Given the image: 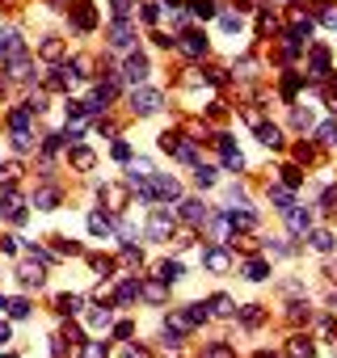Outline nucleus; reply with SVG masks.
<instances>
[{"label": "nucleus", "mask_w": 337, "mask_h": 358, "mask_svg": "<svg viewBox=\"0 0 337 358\" xmlns=\"http://www.w3.org/2000/svg\"><path fill=\"white\" fill-rule=\"evenodd\" d=\"M173 232H178V211H164V207H156V211L148 215V228H143V236H148L152 245H168V241H173Z\"/></svg>", "instance_id": "f257e3e1"}, {"label": "nucleus", "mask_w": 337, "mask_h": 358, "mask_svg": "<svg viewBox=\"0 0 337 358\" xmlns=\"http://www.w3.org/2000/svg\"><path fill=\"white\" fill-rule=\"evenodd\" d=\"M26 211H30V199L22 190H0V215H5L13 228L26 224Z\"/></svg>", "instance_id": "f03ea898"}, {"label": "nucleus", "mask_w": 337, "mask_h": 358, "mask_svg": "<svg viewBox=\"0 0 337 358\" xmlns=\"http://www.w3.org/2000/svg\"><path fill=\"white\" fill-rule=\"evenodd\" d=\"M17 282H22V291H43L47 287V266H38V262H22L17 266Z\"/></svg>", "instance_id": "7ed1b4c3"}, {"label": "nucleus", "mask_w": 337, "mask_h": 358, "mask_svg": "<svg viewBox=\"0 0 337 358\" xmlns=\"http://www.w3.org/2000/svg\"><path fill=\"white\" fill-rule=\"evenodd\" d=\"M131 106H135V114H156V110L164 106V93H160V89H148V85H139V89L131 93Z\"/></svg>", "instance_id": "20e7f679"}, {"label": "nucleus", "mask_w": 337, "mask_h": 358, "mask_svg": "<svg viewBox=\"0 0 337 358\" xmlns=\"http://www.w3.org/2000/svg\"><path fill=\"white\" fill-rule=\"evenodd\" d=\"M178 220H186L190 228H199V232H203V224L211 220V211H207V203H203V199H186V203H178Z\"/></svg>", "instance_id": "39448f33"}, {"label": "nucleus", "mask_w": 337, "mask_h": 358, "mask_svg": "<svg viewBox=\"0 0 337 358\" xmlns=\"http://www.w3.org/2000/svg\"><path fill=\"white\" fill-rule=\"evenodd\" d=\"M152 186H156V199H160V203H182V182H178V177L156 173V177H152Z\"/></svg>", "instance_id": "423d86ee"}, {"label": "nucleus", "mask_w": 337, "mask_h": 358, "mask_svg": "<svg viewBox=\"0 0 337 358\" xmlns=\"http://www.w3.org/2000/svg\"><path fill=\"white\" fill-rule=\"evenodd\" d=\"M59 203H64V194L55 186H34V194H30V207L34 211H55Z\"/></svg>", "instance_id": "0eeeda50"}, {"label": "nucleus", "mask_w": 337, "mask_h": 358, "mask_svg": "<svg viewBox=\"0 0 337 358\" xmlns=\"http://www.w3.org/2000/svg\"><path fill=\"white\" fill-rule=\"evenodd\" d=\"M85 224H89V236H101V241L114 236V215H110V211H89Z\"/></svg>", "instance_id": "6e6552de"}, {"label": "nucleus", "mask_w": 337, "mask_h": 358, "mask_svg": "<svg viewBox=\"0 0 337 358\" xmlns=\"http://www.w3.org/2000/svg\"><path fill=\"white\" fill-rule=\"evenodd\" d=\"M203 266H207L211 274H228V270H232V262H228V249H224V245H211V249L203 253Z\"/></svg>", "instance_id": "1a4fd4ad"}, {"label": "nucleus", "mask_w": 337, "mask_h": 358, "mask_svg": "<svg viewBox=\"0 0 337 358\" xmlns=\"http://www.w3.org/2000/svg\"><path fill=\"white\" fill-rule=\"evenodd\" d=\"M114 291H118V295H114V303H122V308H127V303H135V299L143 295V282H139V278H118V287H114Z\"/></svg>", "instance_id": "9d476101"}, {"label": "nucleus", "mask_w": 337, "mask_h": 358, "mask_svg": "<svg viewBox=\"0 0 337 358\" xmlns=\"http://www.w3.org/2000/svg\"><path fill=\"white\" fill-rule=\"evenodd\" d=\"M139 299L152 303V308H164V303H168V282H160V278L143 282V295H139Z\"/></svg>", "instance_id": "9b49d317"}, {"label": "nucleus", "mask_w": 337, "mask_h": 358, "mask_svg": "<svg viewBox=\"0 0 337 358\" xmlns=\"http://www.w3.org/2000/svg\"><path fill=\"white\" fill-rule=\"evenodd\" d=\"M22 182V164L17 160H0V190H17Z\"/></svg>", "instance_id": "f8f14e48"}, {"label": "nucleus", "mask_w": 337, "mask_h": 358, "mask_svg": "<svg viewBox=\"0 0 337 358\" xmlns=\"http://www.w3.org/2000/svg\"><path fill=\"white\" fill-rule=\"evenodd\" d=\"M236 320H241L245 329H261V324H266V308H257V303H249V308H236Z\"/></svg>", "instance_id": "ddd939ff"}, {"label": "nucleus", "mask_w": 337, "mask_h": 358, "mask_svg": "<svg viewBox=\"0 0 337 358\" xmlns=\"http://www.w3.org/2000/svg\"><path fill=\"white\" fill-rule=\"evenodd\" d=\"M308 228H312V215H308V211H299V207H291V211H287V232H291V236H299V232H308Z\"/></svg>", "instance_id": "4468645a"}, {"label": "nucleus", "mask_w": 337, "mask_h": 358, "mask_svg": "<svg viewBox=\"0 0 337 358\" xmlns=\"http://www.w3.org/2000/svg\"><path fill=\"white\" fill-rule=\"evenodd\" d=\"M270 203H274L278 211H291V207H295V194H291V186H270Z\"/></svg>", "instance_id": "2eb2a0df"}, {"label": "nucleus", "mask_w": 337, "mask_h": 358, "mask_svg": "<svg viewBox=\"0 0 337 358\" xmlns=\"http://www.w3.org/2000/svg\"><path fill=\"white\" fill-rule=\"evenodd\" d=\"M207 312H211V316H236V303H232V295H215V299L207 303Z\"/></svg>", "instance_id": "dca6fc26"}, {"label": "nucleus", "mask_w": 337, "mask_h": 358, "mask_svg": "<svg viewBox=\"0 0 337 358\" xmlns=\"http://www.w3.org/2000/svg\"><path fill=\"white\" fill-rule=\"evenodd\" d=\"M287 354H291V358H316V345L303 341V337H291V341H287Z\"/></svg>", "instance_id": "f3484780"}, {"label": "nucleus", "mask_w": 337, "mask_h": 358, "mask_svg": "<svg viewBox=\"0 0 337 358\" xmlns=\"http://www.w3.org/2000/svg\"><path fill=\"white\" fill-rule=\"evenodd\" d=\"M241 274L257 282V278H266V274H270V262H266V257H257V262H245V266H241Z\"/></svg>", "instance_id": "a211bd4d"}, {"label": "nucleus", "mask_w": 337, "mask_h": 358, "mask_svg": "<svg viewBox=\"0 0 337 358\" xmlns=\"http://www.w3.org/2000/svg\"><path fill=\"white\" fill-rule=\"evenodd\" d=\"M55 308H59L64 316H76V312H85V299H80V295H59Z\"/></svg>", "instance_id": "6ab92c4d"}, {"label": "nucleus", "mask_w": 337, "mask_h": 358, "mask_svg": "<svg viewBox=\"0 0 337 358\" xmlns=\"http://www.w3.org/2000/svg\"><path fill=\"white\" fill-rule=\"evenodd\" d=\"M215 177H220V173H215L211 164H199V169H194V186H199V190H211Z\"/></svg>", "instance_id": "aec40b11"}, {"label": "nucleus", "mask_w": 337, "mask_h": 358, "mask_svg": "<svg viewBox=\"0 0 337 358\" xmlns=\"http://www.w3.org/2000/svg\"><path fill=\"white\" fill-rule=\"evenodd\" d=\"M156 274H160V282H178V278L186 274V266H182V262H160Z\"/></svg>", "instance_id": "412c9836"}, {"label": "nucleus", "mask_w": 337, "mask_h": 358, "mask_svg": "<svg viewBox=\"0 0 337 358\" xmlns=\"http://www.w3.org/2000/svg\"><path fill=\"white\" fill-rule=\"evenodd\" d=\"M68 160H72V169H80V173H89V169H93V152H89V148H72V156H68Z\"/></svg>", "instance_id": "4be33fe9"}, {"label": "nucleus", "mask_w": 337, "mask_h": 358, "mask_svg": "<svg viewBox=\"0 0 337 358\" xmlns=\"http://www.w3.org/2000/svg\"><path fill=\"white\" fill-rule=\"evenodd\" d=\"M5 312H9V320H26L34 308H30V299L22 295V299H9V308H5Z\"/></svg>", "instance_id": "5701e85b"}, {"label": "nucleus", "mask_w": 337, "mask_h": 358, "mask_svg": "<svg viewBox=\"0 0 337 358\" xmlns=\"http://www.w3.org/2000/svg\"><path fill=\"white\" fill-rule=\"evenodd\" d=\"M80 358H110V345H106V341H85Z\"/></svg>", "instance_id": "b1692460"}, {"label": "nucleus", "mask_w": 337, "mask_h": 358, "mask_svg": "<svg viewBox=\"0 0 337 358\" xmlns=\"http://www.w3.org/2000/svg\"><path fill=\"white\" fill-rule=\"evenodd\" d=\"M203 358H236V354H232V345H224V341H211V345L203 350Z\"/></svg>", "instance_id": "393cba45"}, {"label": "nucleus", "mask_w": 337, "mask_h": 358, "mask_svg": "<svg viewBox=\"0 0 337 358\" xmlns=\"http://www.w3.org/2000/svg\"><path fill=\"white\" fill-rule=\"evenodd\" d=\"M291 127L295 131H312V110H295L291 114Z\"/></svg>", "instance_id": "a878e982"}, {"label": "nucleus", "mask_w": 337, "mask_h": 358, "mask_svg": "<svg viewBox=\"0 0 337 358\" xmlns=\"http://www.w3.org/2000/svg\"><path fill=\"white\" fill-rule=\"evenodd\" d=\"M333 245H337V241H333V232H316V236H312V249H320V253H329Z\"/></svg>", "instance_id": "bb28decb"}, {"label": "nucleus", "mask_w": 337, "mask_h": 358, "mask_svg": "<svg viewBox=\"0 0 337 358\" xmlns=\"http://www.w3.org/2000/svg\"><path fill=\"white\" fill-rule=\"evenodd\" d=\"M89 324H93V329H110L114 320H110V312H101V308H93V312H89Z\"/></svg>", "instance_id": "cd10ccee"}, {"label": "nucleus", "mask_w": 337, "mask_h": 358, "mask_svg": "<svg viewBox=\"0 0 337 358\" xmlns=\"http://www.w3.org/2000/svg\"><path fill=\"white\" fill-rule=\"evenodd\" d=\"M122 358H152V350H148V345H135V341H127V345H122Z\"/></svg>", "instance_id": "c85d7f7f"}, {"label": "nucleus", "mask_w": 337, "mask_h": 358, "mask_svg": "<svg viewBox=\"0 0 337 358\" xmlns=\"http://www.w3.org/2000/svg\"><path fill=\"white\" fill-rule=\"evenodd\" d=\"M22 249V241H13V236H0V253H5V257H13Z\"/></svg>", "instance_id": "c756f323"}, {"label": "nucleus", "mask_w": 337, "mask_h": 358, "mask_svg": "<svg viewBox=\"0 0 337 358\" xmlns=\"http://www.w3.org/2000/svg\"><path fill=\"white\" fill-rule=\"evenodd\" d=\"M257 139H261V143H270V148H274V143H278V131H274V127H257Z\"/></svg>", "instance_id": "7c9ffc66"}, {"label": "nucleus", "mask_w": 337, "mask_h": 358, "mask_svg": "<svg viewBox=\"0 0 337 358\" xmlns=\"http://www.w3.org/2000/svg\"><path fill=\"white\" fill-rule=\"evenodd\" d=\"M114 160H118V164H131V148H127V143H122V139H118V143H114Z\"/></svg>", "instance_id": "2f4dec72"}, {"label": "nucleus", "mask_w": 337, "mask_h": 358, "mask_svg": "<svg viewBox=\"0 0 337 358\" xmlns=\"http://www.w3.org/2000/svg\"><path fill=\"white\" fill-rule=\"evenodd\" d=\"M13 341V320H0V345Z\"/></svg>", "instance_id": "473e14b6"}, {"label": "nucleus", "mask_w": 337, "mask_h": 358, "mask_svg": "<svg viewBox=\"0 0 337 358\" xmlns=\"http://www.w3.org/2000/svg\"><path fill=\"white\" fill-rule=\"evenodd\" d=\"M320 139L333 143V139H337V122H324V127H320Z\"/></svg>", "instance_id": "72a5a7b5"}, {"label": "nucleus", "mask_w": 337, "mask_h": 358, "mask_svg": "<svg viewBox=\"0 0 337 358\" xmlns=\"http://www.w3.org/2000/svg\"><path fill=\"white\" fill-rule=\"evenodd\" d=\"M224 30H241V17L236 13H224Z\"/></svg>", "instance_id": "f704fd0d"}, {"label": "nucleus", "mask_w": 337, "mask_h": 358, "mask_svg": "<svg viewBox=\"0 0 337 358\" xmlns=\"http://www.w3.org/2000/svg\"><path fill=\"white\" fill-rule=\"evenodd\" d=\"M324 26H333V30H337V9H329V13H324Z\"/></svg>", "instance_id": "c9c22d12"}, {"label": "nucleus", "mask_w": 337, "mask_h": 358, "mask_svg": "<svg viewBox=\"0 0 337 358\" xmlns=\"http://www.w3.org/2000/svg\"><path fill=\"white\" fill-rule=\"evenodd\" d=\"M257 358H274V354H257Z\"/></svg>", "instance_id": "e433bc0d"}]
</instances>
